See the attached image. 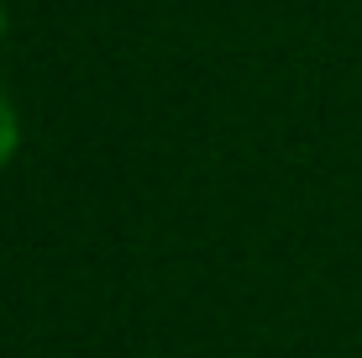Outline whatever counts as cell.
I'll return each instance as SVG.
<instances>
[{"label":"cell","mask_w":362,"mask_h":358,"mask_svg":"<svg viewBox=\"0 0 362 358\" xmlns=\"http://www.w3.org/2000/svg\"><path fill=\"white\" fill-rule=\"evenodd\" d=\"M16 147H21V116H16V106H11V95L0 90V169L16 158Z\"/></svg>","instance_id":"6da1fadb"},{"label":"cell","mask_w":362,"mask_h":358,"mask_svg":"<svg viewBox=\"0 0 362 358\" xmlns=\"http://www.w3.org/2000/svg\"><path fill=\"white\" fill-rule=\"evenodd\" d=\"M0 32H6V0H0Z\"/></svg>","instance_id":"7a4b0ae2"}]
</instances>
